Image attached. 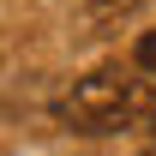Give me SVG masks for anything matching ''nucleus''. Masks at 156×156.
I'll return each mask as SVG.
<instances>
[{"instance_id": "1", "label": "nucleus", "mask_w": 156, "mask_h": 156, "mask_svg": "<svg viewBox=\"0 0 156 156\" xmlns=\"http://www.w3.org/2000/svg\"><path fill=\"white\" fill-rule=\"evenodd\" d=\"M138 108V78H126L120 66H102V72L78 78L72 90L60 96V120L72 132H120Z\"/></svg>"}, {"instance_id": "2", "label": "nucleus", "mask_w": 156, "mask_h": 156, "mask_svg": "<svg viewBox=\"0 0 156 156\" xmlns=\"http://www.w3.org/2000/svg\"><path fill=\"white\" fill-rule=\"evenodd\" d=\"M138 0H84V24L96 30V36H108V30H120V18H132Z\"/></svg>"}, {"instance_id": "3", "label": "nucleus", "mask_w": 156, "mask_h": 156, "mask_svg": "<svg viewBox=\"0 0 156 156\" xmlns=\"http://www.w3.org/2000/svg\"><path fill=\"white\" fill-rule=\"evenodd\" d=\"M132 60H138V72H156V30H144V36H138Z\"/></svg>"}, {"instance_id": "4", "label": "nucleus", "mask_w": 156, "mask_h": 156, "mask_svg": "<svg viewBox=\"0 0 156 156\" xmlns=\"http://www.w3.org/2000/svg\"><path fill=\"white\" fill-rule=\"evenodd\" d=\"M150 138H156V114H150Z\"/></svg>"}, {"instance_id": "5", "label": "nucleus", "mask_w": 156, "mask_h": 156, "mask_svg": "<svg viewBox=\"0 0 156 156\" xmlns=\"http://www.w3.org/2000/svg\"><path fill=\"white\" fill-rule=\"evenodd\" d=\"M150 156H156V150H150Z\"/></svg>"}]
</instances>
